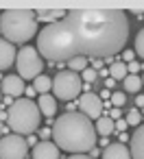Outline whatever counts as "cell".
<instances>
[{"label":"cell","mask_w":144,"mask_h":159,"mask_svg":"<svg viewBox=\"0 0 144 159\" xmlns=\"http://www.w3.org/2000/svg\"><path fill=\"white\" fill-rule=\"evenodd\" d=\"M127 126H137L140 122H142V113L137 111V109H129V113H127Z\"/></svg>","instance_id":"21"},{"label":"cell","mask_w":144,"mask_h":159,"mask_svg":"<svg viewBox=\"0 0 144 159\" xmlns=\"http://www.w3.org/2000/svg\"><path fill=\"white\" fill-rule=\"evenodd\" d=\"M135 107H144V94H140V96L135 98Z\"/></svg>","instance_id":"31"},{"label":"cell","mask_w":144,"mask_h":159,"mask_svg":"<svg viewBox=\"0 0 144 159\" xmlns=\"http://www.w3.org/2000/svg\"><path fill=\"white\" fill-rule=\"evenodd\" d=\"M140 79H142V85H144V74H142V76H140Z\"/></svg>","instance_id":"42"},{"label":"cell","mask_w":144,"mask_h":159,"mask_svg":"<svg viewBox=\"0 0 144 159\" xmlns=\"http://www.w3.org/2000/svg\"><path fill=\"white\" fill-rule=\"evenodd\" d=\"M127 76V63L124 61H114L111 68H109V79L114 81H124Z\"/></svg>","instance_id":"17"},{"label":"cell","mask_w":144,"mask_h":159,"mask_svg":"<svg viewBox=\"0 0 144 159\" xmlns=\"http://www.w3.org/2000/svg\"><path fill=\"white\" fill-rule=\"evenodd\" d=\"M98 76H105V79H107V76H109V70H100V72H98Z\"/></svg>","instance_id":"39"},{"label":"cell","mask_w":144,"mask_h":159,"mask_svg":"<svg viewBox=\"0 0 144 159\" xmlns=\"http://www.w3.org/2000/svg\"><path fill=\"white\" fill-rule=\"evenodd\" d=\"M16 68H18V76L24 79H37L44 70V61L37 52V48L33 46H22L16 55Z\"/></svg>","instance_id":"6"},{"label":"cell","mask_w":144,"mask_h":159,"mask_svg":"<svg viewBox=\"0 0 144 159\" xmlns=\"http://www.w3.org/2000/svg\"><path fill=\"white\" fill-rule=\"evenodd\" d=\"M2 102H5V105H9V107H11V105H13V98H11V96H5V98H2Z\"/></svg>","instance_id":"36"},{"label":"cell","mask_w":144,"mask_h":159,"mask_svg":"<svg viewBox=\"0 0 144 159\" xmlns=\"http://www.w3.org/2000/svg\"><path fill=\"white\" fill-rule=\"evenodd\" d=\"M109 96H111V92H109V89H103V92H100V96H98V98H109Z\"/></svg>","instance_id":"35"},{"label":"cell","mask_w":144,"mask_h":159,"mask_svg":"<svg viewBox=\"0 0 144 159\" xmlns=\"http://www.w3.org/2000/svg\"><path fill=\"white\" fill-rule=\"evenodd\" d=\"M90 157H92V159H94V157H98V148H96V146L90 150Z\"/></svg>","instance_id":"37"},{"label":"cell","mask_w":144,"mask_h":159,"mask_svg":"<svg viewBox=\"0 0 144 159\" xmlns=\"http://www.w3.org/2000/svg\"><path fill=\"white\" fill-rule=\"evenodd\" d=\"M63 16H66V11H59V9H55V11H35V20H48L50 24L61 20Z\"/></svg>","instance_id":"19"},{"label":"cell","mask_w":144,"mask_h":159,"mask_svg":"<svg viewBox=\"0 0 144 159\" xmlns=\"http://www.w3.org/2000/svg\"><path fill=\"white\" fill-rule=\"evenodd\" d=\"M29 144H37V142H35V135H29V142H26V146H29Z\"/></svg>","instance_id":"41"},{"label":"cell","mask_w":144,"mask_h":159,"mask_svg":"<svg viewBox=\"0 0 144 159\" xmlns=\"http://www.w3.org/2000/svg\"><path fill=\"white\" fill-rule=\"evenodd\" d=\"M33 159H59V148L53 142H37L33 146Z\"/></svg>","instance_id":"10"},{"label":"cell","mask_w":144,"mask_h":159,"mask_svg":"<svg viewBox=\"0 0 144 159\" xmlns=\"http://www.w3.org/2000/svg\"><path fill=\"white\" fill-rule=\"evenodd\" d=\"M107 118H111V120H120V109H109V116Z\"/></svg>","instance_id":"28"},{"label":"cell","mask_w":144,"mask_h":159,"mask_svg":"<svg viewBox=\"0 0 144 159\" xmlns=\"http://www.w3.org/2000/svg\"><path fill=\"white\" fill-rule=\"evenodd\" d=\"M100 66H103V61H98V59L92 61V70H100Z\"/></svg>","instance_id":"32"},{"label":"cell","mask_w":144,"mask_h":159,"mask_svg":"<svg viewBox=\"0 0 144 159\" xmlns=\"http://www.w3.org/2000/svg\"><path fill=\"white\" fill-rule=\"evenodd\" d=\"M109 98H111V107H114V109H116V107H122V105L127 102V94H124V92H114Z\"/></svg>","instance_id":"23"},{"label":"cell","mask_w":144,"mask_h":159,"mask_svg":"<svg viewBox=\"0 0 144 159\" xmlns=\"http://www.w3.org/2000/svg\"><path fill=\"white\" fill-rule=\"evenodd\" d=\"M16 48L7 39H0V70H7L16 63Z\"/></svg>","instance_id":"11"},{"label":"cell","mask_w":144,"mask_h":159,"mask_svg":"<svg viewBox=\"0 0 144 159\" xmlns=\"http://www.w3.org/2000/svg\"><path fill=\"white\" fill-rule=\"evenodd\" d=\"M0 33H2V39H7L9 44L26 46V42L33 39V35L37 33L35 11H26V9L2 11L0 13Z\"/></svg>","instance_id":"3"},{"label":"cell","mask_w":144,"mask_h":159,"mask_svg":"<svg viewBox=\"0 0 144 159\" xmlns=\"http://www.w3.org/2000/svg\"><path fill=\"white\" fill-rule=\"evenodd\" d=\"M133 57H135V52H133V50H124V52H122L124 63H131V61H133Z\"/></svg>","instance_id":"25"},{"label":"cell","mask_w":144,"mask_h":159,"mask_svg":"<svg viewBox=\"0 0 144 159\" xmlns=\"http://www.w3.org/2000/svg\"><path fill=\"white\" fill-rule=\"evenodd\" d=\"M103 159H131L129 146H124L120 142H114L103 150Z\"/></svg>","instance_id":"13"},{"label":"cell","mask_w":144,"mask_h":159,"mask_svg":"<svg viewBox=\"0 0 144 159\" xmlns=\"http://www.w3.org/2000/svg\"><path fill=\"white\" fill-rule=\"evenodd\" d=\"M109 144H111V142H109V139H107V137H103V139H100V146H105V148H107V146H109Z\"/></svg>","instance_id":"38"},{"label":"cell","mask_w":144,"mask_h":159,"mask_svg":"<svg viewBox=\"0 0 144 159\" xmlns=\"http://www.w3.org/2000/svg\"><path fill=\"white\" fill-rule=\"evenodd\" d=\"M2 133H5V135H9L11 131H9V126H5L2 122H0V135H2Z\"/></svg>","instance_id":"34"},{"label":"cell","mask_w":144,"mask_h":159,"mask_svg":"<svg viewBox=\"0 0 144 159\" xmlns=\"http://www.w3.org/2000/svg\"><path fill=\"white\" fill-rule=\"evenodd\" d=\"M42 113L37 109V102L29 98H16L13 105L7 111V126L16 135H33L39 129Z\"/></svg>","instance_id":"4"},{"label":"cell","mask_w":144,"mask_h":159,"mask_svg":"<svg viewBox=\"0 0 144 159\" xmlns=\"http://www.w3.org/2000/svg\"><path fill=\"white\" fill-rule=\"evenodd\" d=\"M79 76H81V81H85V83L90 85V83H94V81L98 79V72H96V70H92V68H85Z\"/></svg>","instance_id":"22"},{"label":"cell","mask_w":144,"mask_h":159,"mask_svg":"<svg viewBox=\"0 0 144 159\" xmlns=\"http://www.w3.org/2000/svg\"><path fill=\"white\" fill-rule=\"evenodd\" d=\"M114 85H116V81L107 76V79H105V89H109V92H111V87H114Z\"/></svg>","instance_id":"30"},{"label":"cell","mask_w":144,"mask_h":159,"mask_svg":"<svg viewBox=\"0 0 144 159\" xmlns=\"http://www.w3.org/2000/svg\"><path fill=\"white\" fill-rule=\"evenodd\" d=\"M122 85H124V92H140L142 89V79L137 74H127Z\"/></svg>","instance_id":"18"},{"label":"cell","mask_w":144,"mask_h":159,"mask_svg":"<svg viewBox=\"0 0 144 159\" xmlns=\"http://www.w3.org/2000/svg\"><path fill=\"white\" fill-rule=\"evenodd\" d=\"M50 87H53V79H48L46 74H39L37 79H33V89H35V94L44 96V94L50 92Z\"/></svg>","instance_id":"16"},{"label":"cell","mask_w":144,"mask_h":159,"mask_svg":"<svg viewBox=\"0 0 144 159\" xmlns=\"http://www.w3.org/2000/svg\"><path fill=\"white\" fill-rule=\"evenodd\" d=\"M129 39V20L120 9H72L37 35V52L50 63L92 57L114 63Z\"/></svg>","instance_id":"1"},{"label":"cell","mask_w":144,"mask_h":159,"mask_svg":"<svg viewBox=\"0 0 144 159\" xmlns=\"http://www.w3.org/2000/svg\"><path fill=\"white\" fill-rule=\"evenodd\" d=\"M135 55L144 59V29L135 35Z\"/></svg>","instance_id":"24"},{"label":"cell","mask_w":144,"mask_h":159,"mask_svg":"<svg viewBox=\"0 0 144 159\" xmlns=\"http://www.w3.org/2000/svg\"><path fill=\"white\" fill-rule=\"evenodd\" d=\"M127 139H129V135H127V133H120V144H122V142H127Z\"/></svg>","instance_id":"40"},{"label":"cell","mask_w":144,"mask_h":159,"mask_svg":"<svg viewBox=\"0 0 144 159\" xmlns=\"http://www.w3.org/2000/svg\"><path fill=\"white\" fill-rule=\"evenodd\" d=\"M37 109H39V113H44L46 118H53V116L57 113V100H55V96H50V94L39 96V98H37Z\"/></svg>","instance_id":"14"},{"label":"cell","mask_w":144,"mask_h":159,"mask_svg":"<svg viewBox=\"0 0 144 159\" xmlns=\"http://www.w3.org/2000/svg\"><path fill=\"white\" fill-rule=\"evenodd\" d=\"M85 68H87V59L85 57H74V59L68 61V70L70 72H83Z\"/></svg>","instance_id":"20"},{"label":"cell","mask_w":144,"mask_h":159,"mask_svg":"<svg viewBox=\"0 0 144 159\" xmlns=\"http://www.w3.org/2000/svg\"><path fill=\"white\" fill-rule=\"evenodd\" d=\"M68 159H92L90 155H70Z\"/></svg>","instance_id":"33"},{"label":"cell","mask_w":144,"mask_h":159,"mask_svg":"<svg viewBox=\"0 0 144 159\" xmlns=\"http://www.w3.org/2000/svg\"><path fill=\"white\" fill-rule=\"evenodd\" d=\"M129 152H131V159H144V124L133 131Z\"/></svg>","instance_id":"12"},{"label":"cell","mask_w":144,"mask_h":159,"mask_svg":"<svg viewBox=\"0 0 144 159\" xmlns=\"http://www.w3.org/2000/svg\"><path fill=\"white\" fill-rule=\"evenodd\" d=\"M0 94L11 96V98H22V96H24V81H22L18 74L5 76L2 83H0Z\"/></svg>","instance_id":"9"},{"label":"cell","mask_w":144,"mask_h":159,"mask_svg":"<svg viewBox=\"0 0 144 159\" xmlns=\"http://www.w3.org/2000/svg\"><path fill=\"white\" fill-rule=\"evenodd\" d=\"M81 87H83V81L77 72H70V70H63L59 74H55L53 79V92H55V98L63 100V102H70L74 98L81 96Z\"/></svg>","instance_id":"5"},{"label":"cell","mask_w":144,"mask_h":159,"mask_svg":"<svg viewBox=\"0 0 144 159\" xmlns=\"http://www.w3.org/2000/svg\"><path fill=\"white\" fill-rule=\"evenodd\" d=\"M53 144L72 155H85L96 146V129L81 111H66L53 124Z\"/></svg>","instance_id":"2"},{"label":"cell","mask_w":144,"mask_h":159,"mask_svg":"<svg viewBox=\"0 0 144 159\" xmlns=\"http://www.w3.org/2000/svg\"><path fill=\"white\" fill-rule=\"evenodd\" d=\"M39 135H42V137H44V142H46V139L53 135V131H50V129H39Z\"/></svg>","instance_id":"29"},{"label":"cell","mask_w":144,"mask_h":159,"mask_svg":"<svg viewBox=\"0 0 144 159\" xmlns=\"http://www.w3.org/2000/svg\"><path fill=\"white\" fill-rule=\"evenodd\" d=\"M114 126H116L118 131H122V133H124V129H127V122H124V120H114Z\"/></svg>","instance_id":"26"},{"label":"cell","mask_w":144,"mask_h":159,"mask_svg":"<svg viewBox=\"0 0 144 159\" xmlns=\"http://www.w3.org/2000/svg\"><path fill=\"white\" fill-rule=\"evenodd\" d=\"M0 105H2V94H0Z\"/></svg>","instance_id":"43"},{"label":"cell","mask_w":144,"mask_h":159,"mask_svg":"<svg viewBox=\"0 0 144 159\" xmlns=\"http://www.w3.org/2000/svg\"><path fill=\"white\" fill-rule=\"evenodd\" d=\"M26 152H29V146L22 135L9 133L0 137V159H24Z\"/></svg>","instance_id":"7"},{"label":"cell","mask_w":144,"mask_h":159,"mask_svg":"<svg viewBox=\"0 0 144 159\" xmlns=\"http://www.w3.org/2000/svg\"><path fill=\"white\" fill-rule=\"evenodd\" d=\"M31 96H35V89H33V85L24 87V98H29V100H31Z\"/></svg>","instance_id":"27"},{"label":"cell","mask_w":144,"mask_h":159,"mask_svg":"<svg viewBox=\"0 0 144 159\" xmlns=\"http://www.w3.org/2000/svg\"><path fill=\"white\" fill-rule=\"evenodd\" d=\"M94 129H96V133H98L100 137H107V135H111V133L116 131V126H114V120H111V118H107V116H100V118L96 120Z\"/></svg>","instance_id":"15"},{"label":"cell","mask_w":144,"mask_h":159,"mask_svg":"<svg viewBox=\"0 0 144 159\" xmlns=\"http://www.w3.org/2000/svg\"><path fill=\"white\" fill-rule=\"evenodd\" d=\"M77 107H79L81 113H83L85 118H90V120H98L100 113H103V100H100L94 92H85V94H81Z\"/></svg>","instance_id":"8"}]
</instances>
